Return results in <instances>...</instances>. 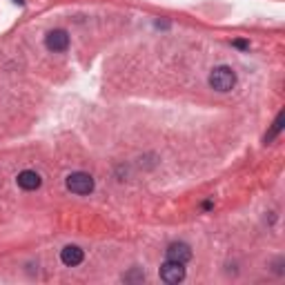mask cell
I'll use <instances>...</instances> for the list:
<instances>
[{
    "mask_svg": "<svg viewBox=\"0 0 285 285\" xmlns=\"http://www.w3.org/2000/svg\"><path fill=\"white\" fill-rule=\"evenodd\" d=\"M234 85H236V74H234L232 67L218 65V67L212 69V74H209V87L212 89L225 94V92H232Z\"/></svg>",
    "mask_w": 285,
    "mask_h": 285,
    "instance_id": "6da1fadb",
    "label": "cell"
},
{
    "mask_svg": "<svg viewBox=\"0 0 285 285\" xmlns=\"http://www.w3.org/2000/svg\"><path fill=\"white\" fill-rule=\"evenodd\" d=\"M67 189L78 194V196H85L94 189V179L85 172H74V174L67 176Z\"/></svg>",
    "mask_w": 285,
    "mask_h": 285,
    "instance_id": "7a4b0ae2",
    "label": "cell"
},
{
    "mask_svg": "<svg viewBox=\"0 0 285 285\" xmlns=\"http://www.w3.org/2000/svg\"><path fill=\"white\" fill-rule=\"evenodd\" d=\"M160 279L165 281V283L174 285V283H181V281L185 279V267L183 263H176V261H167L160 265Z\"/></svg>",
    "mask_w": 285,
    "mask_h": 285,
    "instance_id": "3957f363",
    "label": "cell"
},
{
    "mask_svg": "<svg viewBox=\"0 0 285 285\" xmlns=\"http://www.w3.org/2000/svg\"><path fill=\"white\" fill-rule=\"evenodd\" d=\"M45 45H47L49 52H65V49L69 47V34L63 29H53L47 34Z\"/></svg>",
    "mask_w": 285,
    "mask_h": 285,
    "instance_id": "277c9868",
    "label": "cell"
},
{
    "mask_svg": "<svg viewBox=\"0 0 285 285\" xmlns=\"http://www.w3.org/2000/svg\"><path fill=\"white\" fill-rule=\"evenodd\" d=\"M167 254V261H176V263H187L192 259V250H189L187 243H172V245L165 250Z\"/></svg>",
    "mask_w": 285,
    "mask_h": 285,
    "instance_id": "5b68a950",
    "label": "cell"
},
{
    "mask_svg": "<svg viewBox=\"0 0 285 285\" xmlns=\"http://www.w3.org/2000/svg\"><path fill=\"white\" fill-rule=\"evenodd\" d=\"M82 259H85V254H82V250L78 245H67V247H63V252H60V261H63L67 267L80 265Z\"/></svg>",
    "mask_w": 285,
    "mask_h": 285,
    "instance_id": "8992f818",
    "label": "cell"
},
{
    "mask_svg": "<svg viewBox=\"0 0 285 285\" xmlns=\"http://www.w3.org/2000/svg\"><path fill=\"white\" fill-rule=\"evenodd\" d=\"M40 183H43V179H40L36 172H31V169H25V172H20V174H18V185L23 189H27V192L38 189Z\"/></svg>",
    "mask_w": 285,
    "mask_h": 285,
    "instance_id": "52a82bcc",
    "label": "cell"
},
{
    "mask_svg": "<svg viewBox=\"0 0 285 285\" xmlns=\"http://www.w3.org/2000/svg\"><path fill=\"white\" fill-rule=\"evenodd\" d=\"M283 130V111H281L279 116H276V121H274V127H272V131H270V136H265V140H272L274 138L276 134H279V131Z\"/></svg>",
    "mask_w": 285,
    "mask_h": 285,
    "instance_id": "ba28073f",
    "label": "cell"
},
{
    "mask_svg": "<svg viewBox=\"0 0 285 285\" xmlns=\"http://www.w3.org/2000/svg\"><path fill=\"white\" fill-rule=\"evenodd\" d=\"M234 47H238V49H250V43L247 40H234Z\"/></svg>",
    "mask_w": 285,
    "mask_h": 285,
    "instance_id": "9c48e42d",
    "label": "cell"
}]
</instances>
